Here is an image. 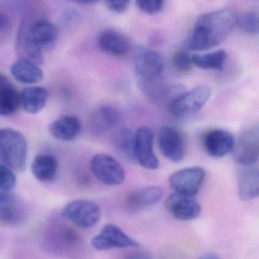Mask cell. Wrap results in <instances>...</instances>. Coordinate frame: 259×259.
<instances>
[{"label":"cell","instance_id":"34","mask_svg":"<svg viewBox=\"0 0 259 259\" xmlns=\"http://www.w3.org/2000/svg\"><path fill=\"white\" fill-rule=\"evenodd\" d=\"M123 259H151V256L145 251H133L125 256Z\"/></svg>","mask_w":259,"mask_h":259},{"label":"cell","instance_id":"32","mask_svg":"<svg viewBox=\"0 0 259 259\" xmlns=\"http://www.w3.org/2000/svg\"><path fill=\"white\" fill-rule=\"evenodd\" d=\"M136 4L139 10L148 15L157 14L165 7V2L161 0H139Z\"/></svg>","mask_w":259,"mask_h":259},{"label":"cell","instance_id":"16","mask_svg":"<svg viewBox=\"0 0 259 259\" xmlns=\"http://www.w3.org/2000/svg\"><path fill=\"white\" fill-rule=\"evenodd\" d=\"M235 139L233 134L224 130H210L203 140L206 152L213 157H223L233 151Z\"/></svg>","mask_w":259,"mask_h":259},{"label":"cell","instance_id":"3","mask_svg":"<svg viewBox=\"0 0 259 259\" xmlns=\"http://www.w3.org/2000/svg\"><path fill=\"white\" fill-rule=\"evenodd\" d=\"M211 96V89L207 85H200L182 92L169 104L171 114L175 117L192 116L203 108Z\"/></svg>","mask_w":259,"mask_h":259},{"label":"cell","instance_id":"4","mask_svg":"<svg viewBox=\"0 0 259 259\" xmlns=\"http://www.w3.org/2000/svg\"><path fill=\"white\" fill-rule=\"evenodd\" d=\"M134 69L138 83L147 82L160 78L164 62L157 51L140 47L135 51Z\"/></svg>","mask_w":259,"mask_h":259},{"label":"cell","instance_id":"22","mask_svg":"<svg viewBox=\"0 0 259 259\" xmlns=\"http://www.w3.org/2000/svg\"><path fill=\"white\" fill-rule=\"evenodd\" d=\"M49 93L45 88L31 86L25 88L20 94L21 107L26 113L37 114L45 109Z\"/></svg>","mask_w":259,"mask_h":259},{"label":"cell","instance_id":"23","mask_svg":"<svg viewBox=\"0 0 259 259\" xmlns=\"http://www.w3.org/2000/svg\"><path fill=\"white\" fill-rule=\"evenodd\" d=\"M20 107V94L6 77L0 75V116L14 114Z\"/></svg>","mask_w":259,"mask_h":259},{"label":"cell","instance_id":"24","mask_svg":"<svg viewBox=\"0 0 259 259\" xmlns=\"http://www.w3.org/2000/svg\"><path fill=\"white\" fill-rule=\"evenodd\" d=\"M11 73L16 81L26 84H37L45 77L39 65L23 60H18L12 65Z\"/></svg>","mask_w":259,"mask_h":259},{"label":"cell","instance_id":"35","mask_svg":"<svg viewBox=\"0 0 259 259\" xmlns=\"http://www.w3.org/2000/svg\"><path fill=\"white\" fill-rule=\"evenodd\" d=\"M10 19L4 13H0V31L7 29L10 26Z\"/></svg>","mask_w":259,"mask_h":259},{"label":"cell","instance_id":"1","mask_svg":"<svg viewBox=\"0 0 259 259\" xmlns=\"http://www.w3.org/2000/svg\"><path fill=\"white\" fill-rule=\"evenodd\" d=\"M237 14L224 8L204 13L198 18L183 46L187 51H204L217 48L227 38L236 25Z\"/></svg>","mask_w":259,"mask_h":259},{"label":"cell","instance_id":"17","mask_svg":"<svg viewBox=\"0 0 259 259\" xmlns=\"http://www.w3.org/2000/svg\"><path fill=\"white\" fill-rule=\"evenodd\" d=\"M98 44L103 51L116 57L128 55L132 49L130 37L117 30H104L100 34Z\"/></svg>","mask_w":259,"mask_h":259},{"label":"cell","instance_id":"15","mask_svg":"<svg viewBox=\"0 0 259 259\" xmlns=\"http://www.w3.org/2000/svg\"><path fill=\"white\" fill-rule=\"evenodd\" d=\"M139 86L148 98L160 104L169 105L176 97L183 92L181 85L165 82L160 78L147 82L139 83Z\"/></svg>","mask_w":259,"mask_h":259},{"label":"cell","instance_id":"14","mask_svg":"<svg viewBox=\"0 0 259 259\" xmlns=\"http://www.w3.org/2000/svg\"><path fill=\"white\" fill-rule=\"evenodd\" d=\"M28 21L21 22L16 37V50L19 60H27L37 65L43 63L42 50L33 40Z\"/></svg>","mask_w":259,"mask_h":259},{"label":"cell","instance_id":"12","mask_svg":"<svg viewBox=\"0 0 259 259\" xmlns=\"http://www.w3.org/2000/svg\"><path fill=\"white\" fill-rule=\"evenodd\" d=\"M26 217L27 209L22 198L10 192H0V222L19 225Z\"/></svg>","mask_w":259,"mask_h":259},{"label":"cell","instance_id":"20","mask_svg":"<svg viewBox=\"0 0 259 259\" xmlns=\"http://www.w3.org/2000/svg\"><path fill=\"white\" fill-rule=\"evenodd\" d=\"M81 130V121L74 116H63L53 121L49 132L53 137L63 142L75 140Z\"/></svg>","mask_w":259,"mask_h":259},{"label":"cell","instance_id":"31","mask_svg":"<svg viewBox=\"0 0 259 259\" xmlns=\"http://www.w3.org/2000/svg\"><path fill=\"white\" fill-rule=\"evenodd\" d=\"M17 177L13 169L0 164V192H10L16 188Z\"/></svg>","mask_w":259,"mask_h":259},{"label":"cell","instance_id":"25","mask_svg":"<svg viewBox=\"0 0 259 259\" xmlns=\"http://www.w3.org/2000/svg\"><path fill=\"white\" fill-rule=\"evenodd\" d=\"M58 169L57 159L50 154L36 156L31 164V172L38 181L49 183L55 179Z\"/></svg>","mask_w":259,"mask_h":259},{"label":"cell","instance_id":"26","mask_svg":"<svg viewBox=\"0 0 259 259\" xmlns=\"http://www.w3.org/2000/svg\"><path fill=\"white\" fill-rule=\"evenodd\" d=\"M163 195V190L158 186H151L132 192L127 203L132 208L139 209L157 204Z\"/></svg>","mask_w":259,"mask_h":259},{"label":"cell","instance_id":"13","mask_svg":"<svg viewBox=\"0 0 259 259\" xmlns=\"http://www.w3.org/2000/svg\"><path fill=\"white\" fill-rule=\"evenodd\" d=\"M165 204L169 213L180 221H192L198 218L201 211L199 203L194 197L177 192L168 197Z\"/></svg>","mask_w":259,"mask_h":259},{"label":"cell","instance_id":"5","mask_svg":"<svg viewBox=\"0 0 259 259\" xmlns=\"http://www.w3.org/2000/svg\"><path fill=\"white\" fill-rule=\"evenodd\" d=\"M63 216L83 229L96 225L101 217V209L95 201L77 199L68 203L63 209Z\"/></svg>","mask_w":259,"mask_h":259},{"label":"cell","instance_id":"27","mask_svg":"<svg viewBox=\"0 0 259 259\" xmlns=\"http://www.w3.org/2000/svg\"><path fill=\"white\" fill-rule=\"evenodd\" d=\"M113 144L116 151L128 162H136L135 155V134L130 128H123L115 133Z\"/></svg>","mask_w":259,"mask_h":259},{"label":"cell","instance_id":"2","mask_svg":"<svg viewBox=\"0 0 259 259\" xmlns=\"http://www.w3.org/2000/svg\"><path fill=\"white\" fill-rule=\"evenodd\" d=\"M0 159L13 171H24L28 159V142L22 133L12 128H0Z\"/></svg>","mask_w":259,"mask_h":259},{"label":"cell","instance_id":"11","mask_svg":"<svg viewBox=\"0 0 259 259\" xmlns=\"http://www.w3.org/2000/svg\"><path fill=\"white\" fill-rule=\"evenodd\" d=\"M135 155L136 162L147 169H156L159 160L154 151V133L151 128L142 126L135 134Z\"/></svg>","mask_w":259,"mask_h":259},{"label":"cell","instance_id":"6","mask_svg":"<svg viewBox=\"0 0 259 259\" xmlns=\"http://www.w3.org/2000/svg\"><path fill=\"white\" fill-rule=\"evenodd\" d=\"M233 160L241 166H253L259 156V130L254 125L242 133L235 141L231 152Z\"/></svg>","mask_w":259,"mask_h":259},{"label":"cell","instance_id":"7","mask_svg":"<svg viewBox=\"0 0 259 259\" xmlns=\"http://www.w3.org/2000/svg\"><path fill=\"white\" fill-rule=\"evenodd\" d=\"M90 167L96 178L107 186H118L125 180L124 168L109 154H95L91 160Z\"/></svg>","mask_w":259,"mask_h":259},{"label":"cell","instance_id":"18","mask_svg":"<svg viewBox=\"0 0 259 259\" xmlns=\"http://www.w3.org/2000/svg\"><path fill=\"white\" fill-rule=\"evenodd\" d=\"M119 119V113L116 107L111 104H101L91 114L89 125L95 134H104L115 128Z\"/></svg>","mask_w":259,"mask_h":259},{"label":"cell","instance_id":"9","mask_svg":"<svg viewBox=\"0 0 259 259\" xmlns=\"http://www.w3.org/2000/svg\"><path fill=\"white\" fill-rule=\"evenodd\" d=\"M92 245L99 251L112 248H138L139 243L114 224H106L99 234L92 239Z\"/></svg>","mask_w":259,"mask_h":259},{"label":"cell","instance_id":"30","mask_svg":"<svg viewBox=\"0 0 259 259\" xmlns=\"http://www.w3.org/2000/svg\"><path fill=\"white\" fill-rule=\"evenodd\" d=\"M172 64L174 69L180 73H186L192 69V57L186 50H180L172 56Z\"/></svg>","mask_w":259,"mask_h":259},{"label":"cell","instance_id":"28","mask_svg":"<svg viewBox=\"0 0 259 259\" xmlns=\"http://www.w3.org/2000/svg\"><path fill=\"white\" fill-rule=\"evenodd\" d=\"M227 58L224 50H218L206 54H199L192 57L194 66L204 70L222 71Z\"/></svg>","mask_w":259,"mask_h":259},{"label":"cell","instance_id":"19","mask_svg":"<svg viewBox=\"0 0 259 259\" xmlns=\"http://www.w3.org/2000/svg\"><path fill=\"white\" fill-rule=\"evenodd\" d=\"M238 193L240 199L250 201L259 194V172L254 165L242 166L237 174Z\"/></svg>","mask_w":259,"mask_h":259},{"label":"cell","instance_id":"21","mask_svg":"<svg viewBox=\"0 0 259 259\" xmlns=\"http://www.w3.org/2000/svg\"><path fill=\"white\" fill-rule=\"evenodd\" d=\"M30 33L35 45L42 50L56 43L60 31L54 22L40 19L30 25Z\"/></svg>","mask_w":259,"mask_h":259},{"label":"cell","instance_id":"10","mask_svg":"<svg viewBox=\"0 0 259 259\" xmlns=\"http://www.w3.org/2000/svg\"><path fill=\"white\" fill-rule=\"evenodd\" d=\"M160 152L168 160L180 163L186 155L184 137L178 128L171 125L161 127L158 133Z\"/></svg>","mask_w":259,"mask_h":259},{"label":"cell","instance_id":"33","mask_svg":"<svg viewBox=\"0 0 259 259\" xmlns=\"http://www.w3.org/2000/svg\"><path fill=\"white\" fill-rule=\"evenodd\" d=\"M106 7L113 13L122 14L128 10L130 5V1H107Z\"/></svg>","mask_w":259,"mask_h":259},{"label":"cell","instance_id":"8","mask_svg":"<svg viewBox=\"0 0 259 259\" xmlns=\"http://www.w3.org/2000/svg\"><path fill=\"white\" fill-rule=\"evenodd\" d=\"M205 178V171L200 166L183 168L169 177V183L177 193L194 197L198 193Z\"/></svg>","mask_w":259,"mask_h":259},{"label":"cell","instance_id":"29","mask_svg":"<svg viewBox=\"0 0 259 259\" xmlns=\"http://www.w3.org/2000/svg\"><path fill=\"white\" fill-rule=\"evenodd\" d=\"M258 14L256 12H245L236 17V25L245 34L254 35L258 33Z\"/></svg>","mask_w":259,"mask_h":259},{"label":"cell","instance_id":"36","mask_svg":"<svg viewBox=\"0 0 259 259\" xmlns=\"http://www.w3.org/2000/svg\"><path fill=\"white\" fill-rule=\"evenodd\" d=\"M198 259H221L219 257V256L217 255L216 254H213V253H207V254H202V255L200 256Z\"/></svg>","mask_w":259,"mask_h":259}]
</instances>
